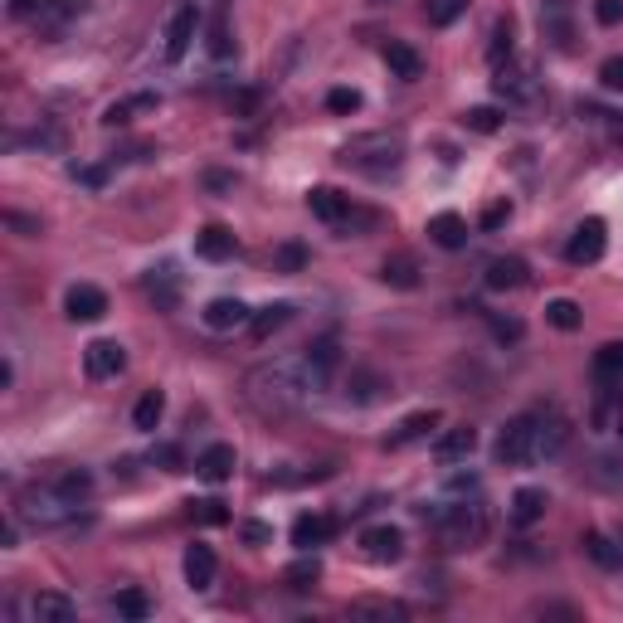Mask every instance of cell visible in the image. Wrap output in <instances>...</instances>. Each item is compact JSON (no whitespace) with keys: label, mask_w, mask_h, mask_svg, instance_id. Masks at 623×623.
I'll return each instance as SVG.
<instances>
[{"label":"cell","mask_w":623,"mask_h":623,"mask_svg":"<svg viewBox=\"0 0 623 623\" xmlns=\"http://www.w3.org/2000/svg\"><path fill=\"white\" fill-rule=\"evenodd\" d=\"M570 443V419L560 409H531V414H516L507 419V429L497 434V463L507 468H526V463H541L555 458L560 448Z\"/></svg>","instance_id":"6da1fadb"},{"label":"cell","mask_w":623,"mask_h":623,"mask_svg":"<svg viewBox=\"0 0 623 623\" xmlns=\"http://www.w3.org/2000/svg\"><path fill=\"white\" fill-rule=\"evenodd\" d=\"M317 395V385H312V375L302 366V356H288V361H268V366H258L249 375V400L254 409L263 414H293L302 404Z\"/></svg>","instance_id":"7a4b0ae2"},{"label":"cell","mask_w":623,"mask_h":623,"mask_svg":"<svg viewBox=\"0 0 623 623\" xmlns=\"http://www.w3.org/2000/svg\"><path fill=\"white\" fill-rule=\"evenodd\" d=\"M341 166H351L356 176L385 181L404 166V137L400 132H361L341 147Z\"/></svg>","instance_id":"3957f363"},{"label":"cell","mask_w":623,"mask_h":623,"mask_svg":"<svg viewBox=\"0 0 623 623\" xmlns=\"http://www.w3.org/2000/svg\"><path fill=\"white\" fill-rule=\"evenodd\" d=\"M15 512L25 526H39V531H59V526H74L78 521V502H69L54 482H35V487H25L20 492V502H15Z\"/></svg>","instance_id":"277c9868"},{"label":"cell","mask_w":623,"mask_h":623,"mask_svg":"<svg viewBox=\"0 0 623 623\" xmlns=\"http://www.w3.org/2000/svg\"><path fill=\"white\" fill-rule=\"evenodd\" d=\"M439 541L448 550H473L487 541V531H492V516L482 502H453V507H443L439 516Z\"/></svg>","instance_id":"5b68a950"},{"label":"cell","mask_w":623,"mask_h":623,"mask_svg":"<svg viewBox=\"0 0 623 623\" xmlns=\"http://www.w3.org/2000/svg\"><path fill=\"white\" fill-rule=\"evenodd\" d=\"M200 35V5H181L171 20H166V35H161V54H166V64H181L185 54H190V44Z\"/></svg>","instance_id":"8992f818"},{"label":"cell","mask_w":623,"mask_h":623,"mask_svg":"<svg viewBox=\"0 0 623 623\" xmlns=\"http://www.w3.org/2000/svg\"><path fill=\"white\" fill-rule=\"evenodd\" d=\"M302 366H307V375H312L317 395H322V390H331V380H336V370H341V341H336V336L312 341V346L302 351Z\"/></svg>","instance_id":"52a82bcc"},{"label":"cell","mask_w":623,"mask_h":623,"mask_svg":"<svg viewBox=\"0 0 623 623\" xmlns=\"http://www.w3.org/2000/svg\"><path fill=\"white\" fill-rule=\"evenodd\" d=\"M541 35H546L560 54L575 49V5H570V0H541Z\"/></svg>","instance_id":"ba28073f"},{"label":"cell","mask_w":623,"mask_h":623,"mask_svg":"<svg viewBox=\"0 0 623 623\" xmlns=\"http://www.w3.org/2000/svg\"><path fill=\"white\" fill-rule=\"evenodd\" d=\"M83 370H88V380H117L127 370V351L117 341H88L83 346Z\"/></svg>","instance_id":"9c48e42d"},{"label":"cell","mask_w":623,"mask_h":623,"mask_svg":"<svg viewBox=\"0 0 623 623\" xmlns=\"http://www.w3.org/2000/svg\"><path fill=\"white\" fill-rule=\"evenodd\" d=\"M604 249H609V229H604V220H585L575 234H570V244H565V254H570V263H599L604 258Z\"/></svg>","instance_id":"30bf717a"},{"label":"cell","mask_w":623,"mask_h":623,"mask_svg":"<svg viewBox=\"0 0 623 623\" xmlns=\"http://www.w3.org/2000/svg\"><path fill=\"white\" fill-rule=\"evenodd\" d=\"M361 550L375 565H395V560H404V531L400 526H370V531H361Z\"/></svg>","instance_id":"8fae6325"},{"label":"cell","mask_w":623,"mask_h":623,"mask_svg":"<svg viewBox=\"0 0 623 623\" xmlns=\"http://www.w3.org/2000/svg\"><path fill=\"white\" fill-rule=\"evenodd\" d=\"M439 424H443V414H439V409H414V414H404L400 424L390 429V439H385V448H409V443L429 439V434H434Z\"/></svg>","instance_id":"7c38bea8"},{"label":"cell","mask_w":623,"mask_h":623,"mask_svg":"<svg viewBox=\"0 0 623 623\" xmlns=\"http://www.w3.org/2000/svg\"><path fill=\"white\" fill-rule=\"evenodd\" d=\"M307 210H312V215H317L322 224L341 229V224H346V215H351L356 205H351V195H341V190H331V185H317V190L307 195Z\"/></svg>","instance_id":"4fadbf2b"},{"label":"cell","mask_w":623,"mask_h":623,"mask_svg":"<svg viewBox=\"0 0 623 623\" xmlns=\"http://www.w3.org/2000/svg\"><path fill=\"white\" fill-rule=\"evenodd\" d=\"M64 307H69L74 322H98V317H108V293L93 288V283H74L69 297H64Z\"/></svg>","instance_id":"5bb4252c"},{"label":"cell","mask_w":623,"mask_h":623,"mask_svg":"<svg viewBox=\"0 0 623 623\" xmlns=\"http://www.w3.org/2000/svg\"><path fill=\"white\" fill-rule=\"evenodd\" d=\"M473 448H477V429H473V424H453V429H443L439 439H434V458L448 468V463H463Z\"/></svg>","instance_id":"9a60e30c"},{"label":"cell","mask_w":623,"mask_h":623,"mask_svg":"<svg viewBox=\"0 0 623 623\" xmlns=\"http://www.w3.org/2000/svg\"><path fill=\"white\" fill-rule=\"evenodd\" d=\"M200 317H205V327H210V331H239V327H249V317H254V312H249L239 297H215Z\"/></svg>","instance_id":"2e32d148"},{"label":"cell","mask_w":623,"mask_h":623,"mask_svg":"<svg viewBox=\"0 0 623 623\" xmlns=\"http://www.w3.org/2000/svg\"><path fill=\"white\" fill-rule=\"evenodd\" d=\"M78 614V604L69 594H54V589H39L30 599V619L35 623H69Z\"/></svg>","instance_id":"e0dca14e"},{"label":"cell","mask_w":623,"mask_h":623,"mask_svg":"<svg viewBox=\"0 0 623 623\" xmlns=\"http://www.w3.org/2000/svg\"><path fill=\"white\" fill-rule=\"evenodd\" d=\"M147 297L156 302V312H176V302H181V273H176L171 263H166V268H151Z\"/></svg>","instance_id":"ac0fdd59"},{"label":"cell","mask_w":623,"mask_h":623,"mask_svg":"<svg viewBox=\"0 0 623 623\" xmlns=\"http://www.w3.org/2000/svg\"><path fill=\"white\" fill-rule=\"evenodd\" d=\"M331 536H336V521L322 512H307L293 521V546L297 550H312V546H327Z\"/></svg>","instance_id":"d6986e66"},{"label":"cell","mask_w":623,"mask_h":623,"mask_svg":"<svg viewBox=\"0 0 623 623\" xmlns=\"http://www.w3.org/2000/svg\"><path fill=\"white\" fill-rule=\"evenodd\" d=\"M526 278H531V268L521 258H492L487 263V288L492 293H516V288H526Z\"/></svg>","instance_id":"ffe728a7"},{"label":"cell","mask_w":623,"mask_h":623,"mask_svg":"<svg viewBox=\"0 0 623 623\" xmlns=\"http://www.w3.org/2000/svg\"><path fill=\"white\" fill-rule=\"evenodd\" d=\"M215 575H220V560H215V550L195 541V546L185 550V580H190V589H210V585H215Z\"/></svg>","instance_id":"44dd1931"},{"label":"cell","mask_w":623,"mask_h":623,"mask_svg":"<svg viewBox=\"0 0 623 623\" xmlns=\"http://www.w3.org/2000/svg\"><path fill=\"white\" fill-rule=\"evenodd\" d=\"M234 234L224 229V224H205L200 234H195V254L200 258H210V263H224V258H234Z\"/></svg>","instance_id":"7402d4cb"},{"label":"cell","mask_w":623,"mask_h":623,"mask_svg":"<svg viewBox=\"0 0 623 623\" xmlns=\"http://www.w3.org/2000/svg\"><path fill=\"white\" fill-rule=\"evenodd\" d=\"M234 463H239V458H234L229 443H210V448L195 458V473L205 477V482H224V477H234Z\"/></svg>","instance_id":"603a6c76"},{"label":"cell","mask_w":623,"mask_h":623,"mask_svg":"<svg viewBox=\"0 0 623 623\" xmlns=\"http://www.w3.org/2000/svg\"><path fill=\"white\" fill-rule=\"evenodd\" d=\"M385 64H390V74L404 78V83H419V78H424V59H419V49H409V44H400V39L385 44Z\"/></svg>","instance_id":"cb8c5ba5"},{"label":"cell","mask_w":623,"mask_h":623,"mask_svg":"<svg viewBox=\"0 0 623 623\" xmlns=\"http://www.w3.org/2000/svg\"><path fill=\"white\" fill-rule=\"evenodd\" d=\"M546 507H550V497L541 492V487H521V492L512 497V526H521V531L536 526V521L546 516Z\"/></svg>","instance_id":"d4e9b609"},{"label":"cell","mask_w":623,"mask_h":623,"mask_svg":"<svg viewBox=\"0 0 623 623\" xmlns=\"http://www.w3.org/2000/svg\"><path fill=\"white\" fill-rule=\"evenodd\" d=\"M83 10H88V0H49L44 15H39V25H44V35L49 39H59L69 30V20H78Z\"/></svg>","instance_id":"484cf974"},{"label":"cell","mask_w":623,"mask_h":623,"mask_svg":"<svg viewBox=\"0 0 623 623\" xmlns=\"http://www.w3.org/2000/svg\"><path fill=\"white\" fill-rule=\"evenodd\" d=\"M429 239H434L439 249H463V244H468V224H463V215L443 210V215L429 220Z\"/></svg>","instance_id":"4316f807"},{"label":"cell","mask_w":623,"mask_h":623,"mask_svg":"<svg viewBox=\"0 0 623 623\" xmlns=\"http://www.w3.org/2000/svg\"><path fill=\"white\" fill-rule=\"evenodd\" d=\"M161 108V98L156 93H137V98H122V103H112L103 112V127H127L132 117H142V112H156Z\"/></svg>","instance_id":"83f0119b"},{"label":"cell","mask_w":623,"mask_h":623,"mask_svg":"<svg viewBox=\"0 0 623 623\" xmlns=\"http://www.w3.org/2000/svg\"><path fill=\"white\" fill-rule=\"evenodd\" d=\"M351 619H380V623H404V619H409V609H404L400 599H356V604H351Z\"/></svg>","instance_id":"f1b7e54d"},{"label":"cell","mask_w":623,"mask_h":623,"mask_svg":"<svg viewBox=\"0 0 623 623\" xmlns=\"http://www.w3.org/2000/svg\"><path fill=\"white\" fill-rule=\"evenodd\" d=\"M288 322H293V307H288V302H273V307H263V312L249 317V331H254V341H268L273 331H283Z\"/></svg>","instance_id":"f546056e"},{"label":"cell","mask_w":623,"mask_h":623,"mask_svg":"<svg viewBox=\"0 0 623 623\" xmlns=\"http://www.w3.org/2000/svg\"><path fill=\"white\" fill-rule=\"evenodd\" d=\"M385 390H390V380H385V375H375V370H366V366H356V370H351V390H346V395H351L356 404L380 400Z\"/></svg>","instance_id":"4dcf8cb0"},{"label":"cell","mask_w":623,"mask_h":623,"mask_svg":"<svg viewBox=\"0 0 623 623\" xmlns=\"http://www.w3.org/2000/svg\"><path fill=\"white\" fill-rule=\"evenodd\" d=\"M594 375H599V385H619L623 380V341H609V346L594 351Z\"/></svg>","instance_id":"1f68e13d"},{"label":"cell","mask_w":623,"mask_h":623,"mask_svg":"<svg viewBox=\"0 0 623 623\" xmlns=\"http://www.w3.org/2000/svg\"><path fill=\"white\" fill-rule=\"evenodd\" d=\"M380 278H385L390 288H419V263L409 254H395L380 263Z\"/></svg>","instance_id":"d6a6232c"},{"label":"cell","mask_w":623,"mask_h":623,"mask_svg":"<svg viewBox=\"0 0 623 623\" xmlns=\"http://www.w3.org/2000/svg\"><path fill=\"white\" fill-rule=\"evenodd\" d=\"M54 487H59L69 502H78V507H83V502L93 497V473H88V468H64V473L54 477Z\"/></svg>","instance_id":"836d02e7"},{"label":"cell","mask_w":623,"mask_h":623,"mask_svg":"<svg viewBox=\"0 0 623 623\" xmlns=\"http://www.w3.org/2000/svg\"><path fill=\"white\" fill-rule=\"evenodd\" d=\"M546 322L555 331H580L585 312H580V302H570V297H555V302H546Z\"/></svg>","instance_id":"e575fe53"},{"label":"cell","mask_w":623,"mask_h":623,"mask_svg":"<svg viewBox=\"0 0 623 623\" xmlns=\"http://www.w3.org/2000/svg\"><path fill=\"white\" fill-rule=\"evenodd\" d=\"M161 414H166V395H161V390H147V395L137 400V409H132V424L151 434V429L161 424Z\"/></svg>","instance_id":"d590c367"},{"label":"cell","mask_w":623,"mask_h":623,"mask_svg":"<svg viewBox=\"0 0 623 623\" xmlns=\"http://www.w3.org/2000/svg\"><path fill=\"white\" fill-rule=\"evenodd\" d=\"M585 550L599 560V565H604V570H619V565H623V550L614 546L609 536H599V531H589V536H585Z\"/></svg>","instance_id":"8d00e7d4"},{"label":"cell","mask_w":623,"mask_h":623,"mask_svg":"<svg viewBox=\"0 0 623 623\" xmlns=\"http://www.w3.org/2000/svg\"><path fill=\"white\" fill-rule=\"evenodd\" d=\"M112 604H117V614H122V619H132V623H142L151 614V599L142 594V589H122Z\"/></svg>","instance_id":"74e56055"},{"label":"cell","mask_w":623,"mask_h":623,"mask_svg":"<svg viewBox=\"0 0 623 623\" xmlns=\"http://www.w3.org/2000/svg\"><path fill=\"white\" fill-rule=\"evenodd\" d=\"M492 83H497V93H502V98H516V103H526V98H531V83H526L521 69H497Z\"/></svg>","instance_id":"f35d334b"},{"label":"cell","mask_w":623,"mask_h":623,"mask_svg":"<svg viewBox=\"0 0 623 623\" xmlns=\"http://www.w3.org/2000/svg\"><path fill=\"white\" fill-rule=\"evenodd\" d=\"M293 589H312L317 580H322V560L317 555H307V560H297V565H288V575H283Z\"/></svg>","instance_id":"ab89813d"},{"label":"cell","mask_w":623,"mask_h":623,"mask_svg":"<svg viewBox=\"0 0 623 623\" xmlns=\"http://www.w3.org/2000/svg\"><path fill=\"white\" fill-rule=\"evenodd\" d=\"M463 10H468V0H429V5H424L429 25H439V30H443V25H453Z\"/></svg>","instance_id":"60d3db41"},{"label":"cell","mask_w":623,"mask_h":623,"mask_svg":"<svg viewBox=\"0 0 623 623\" xmlns=\"http://www.w3.org/2000/svg\"><path fill=\"white\" fill-rule=\"evenodd\" d=\"M205 49H210L215 59H229V54H234V39H229V20H224V15L210 20V39H205Z\"/></svg>","instance_id":"b9f144b4"},{"label":"cell","mask_w":623,"mask_h":623,"mask_svg":"<svg viewBox=\"0 0 623 623\" xmlns=\"http://www.w3.org/2000/svg\"><path fill=\"white\" fill-rule=\"evenodd\" d=\"M502 59H512V25L507 20L492 25V64H502Z\"/></svg>","instance_id":"7bdbcfd3"},{"label":"cell","mask_w":623,"mask_h":623,"mask_svg":"<svg viewBox=\"0 0 623 623\" xmlns=\"http://www.w3.org/2000/svg\"><path fill=\"white\" fill-rule=\"evenodd\" d=\"M487 322H492V336H497V341H521V331H526L516 317H502V312H492Z\"/></svg>","instance_id":"ee69618b"},{"label":"cell","mask_w":623,"mask_h":623,"mask_svg":"<svg viewBox=\"0 0 623 623\" xmlns=\"http://www.w3.org/2000/svg\"><path fill=\"white\" fill-rule=\"evenodd\" d=\"M190 512L200 516L205 526H224V521H229V512H224V502H215V497H210V502H190Z\"/></svg>","instance_id":"f6af8a7d"},{"label":"cell","mask_w":623,"mask_h":623,"mask_svg":"<svg viewBox=\"0 0 623 623\" xmlns=\"http://www.w3.org/2000/svg\"><path fill=\"white\" fill-rule=\"evenodd\" d=\"M307 263V254H302V244H283L278 254H273V268H283V273H297Z\"/></svg>","instance_id":"bcb514c9"},{"label":"cell","mask_w":623,"mask_h":623,"mask_svg":"<svg viewBox=\"0 0 623 623\" xmlns=\"http://www.w3.org/2000/svg\"><path fill=\"white\" fill-rule=\"evenodd\" d=\"M599 83H604L609 93H623V54L604 59V69H599Z\"/></svg>","instance_id":"7dc6e473"},{"label":"cell","mask_w":623,"mask_h":623,"mask_svg":"<svg viewBox=\"0 0 623 623\" xmlns=\"http://www.w3.org/2000/svg\"><path fill=\"white\" fill-rule=\"evenodd\" d=\"M327 108L331 112H356V108H361V93H356V88H331Z\"/></svg>","instance_id":"c3c4849f"},{"label":"cell","mask_w":623,"mask_h":623,"mask_svg":"<svg viewBox=\"0 0 623 623\" xmlns=\"http://www.w3.org/2000/svg\"><path fill=\"white\" fill-rule=\"evenodd\" d=\"M468 127H473V132H497V127H502V112L497 108H473L468 112Z\"/></svg>","instance_id":"681fc988"},{"label":"cell","mask_w":623,"mask_h":623,"mask_svg":"<svg viewBox=\"0 0 623 623\" xmlns=\"http://www.w3.org/2000/svg\"><path fill=\"white\" fill-rule=\"evenodd\" d=\"M594 20H599V25H609V30L623 25V0H594Z\"/></svg>","instance_id":"f907efd6"},{"label":"cell","mask_w":623,"mask_h":623,"mask_svg":"<svg viewBox=\"0 0 623 623\" xmlns=\"http://www.w3.org/2000/svg\"><path fill=\"white\" fill-rule=\"evenodd\" d=\"M151 463H161L166 473H181V448H176V443H161V448L151 453Z\"/></svg>","instance_id":"816d5d0a"},{"label":"cell","mask_w":623,"mask_h":623,"mask_svg":"<svg viewBox=\"0 0 623 623\" xmlns=\"http://www.w3.org/2000/svg\"><path fill=\"white\" fill-rule=\"evenodd\" d=\"M507 220H512V205H507V200H497V205H487V215H482V229L492 234V229H502Z\"/></svg>","instance_id":"f5cc1de1"},{"label":"cell","mask_w":623,"mask_h":623,"mask_svg":"<svg viewBox=\"0 0 623 623\" xmlns=\"http://www.w3.org/2000/svg\"><path fill=\"white\" fill-rule=\"evenodd\" d=\"M239 536H244L249 546H268V541H273V526H263V521H244Z\"/></svg>","instance_id":"db71d44e"},{"label":"cell","mask_w":623,"mask_h":623,"mask_svg":"<svg viewBox=\"0 0 623 623\" xmlns=\"http://www.w3.org/2000/svg\"><path fill=\"white\" fill-rule=\"evenodd\" d=\"M5 5H10V15H20V20H25V15H44V5H49V0H5Z\"/></svg>","instance_id":"11a10c76"},{"label":"cell","mask_w":623,"mask_h":623,"mask_svg":"<svg viewBox=\"0 0 623 623\" xmlns=\"http://www.w3.org/2000/svg\"><path fill=\"white\" fill-rule=\"evenodd\" d=\"M74 181H83V185H103V181H108V171H98V166H74Z\"/></svg>","instance_id":"9f6ffc18"},{"label":"cell","mask_w":623,"mask_h":623,"mask_svg":"<svg viewBox=\"0 0 623 623\" xmlns=\"http://www.w3.org/2000/svg\"><path fill=\"white\" fill-rule=\"evenodd\" d=\"M5 224H10V229H20V234H39V220H30V215H15V210L5 215Z\"/></svg>","instance_id":"6f0895ef"},{"label":"cell","mask_w":623,"mask_h":623,"mask_svg":"<svg viewBox=\"0 0 623 623\" xmlns=\"http://www.w3.org/2000/svg\"><path fill=\"white\" fill-rule=\"evenodd\" d=\"M15 536H20V531H15V521H5V531H0V546L10 550V546H15Z\"/></svg>","instance_id":"680465c9"},{"label":"cell","mask_w":623,"mask_h":623,"mask_svg":"<svg viewBox=\"0 0 623 623\" xmlns=\"http://www.w3.org/2000/svg\"><path fill=\"white\" fill-rule=\"evenodd\" d=\"M10 385H15V366L5 361V366H0V390H10Z\"/></svg>","instance_id":"91938a15"}]
</instances>
